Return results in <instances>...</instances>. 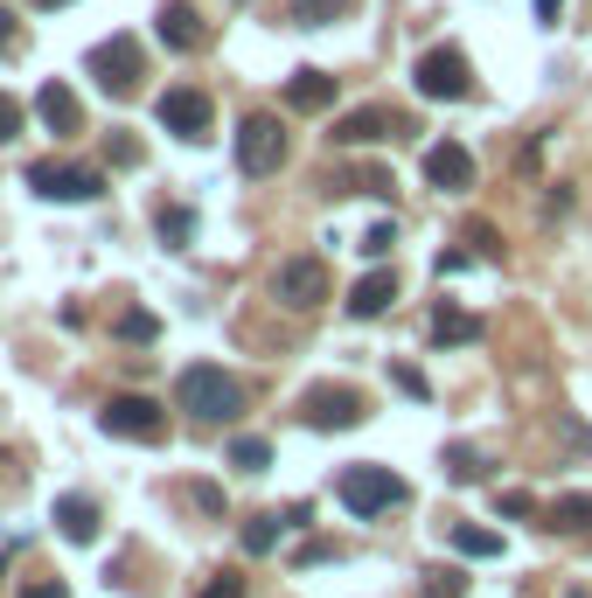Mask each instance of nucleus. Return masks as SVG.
Wrapping results in <instances>:
<instances>
[{"instance_id": "1a4fd4ad", "label": "nucleus", "mask_w": 592, "mask_h": 598, "mask_svg": "<svg viewBox=\"0 0 592 598\" xmlns=\"http://www.w3.org/2000/svg\"><path fill=\"white\" fill-rule=\"evenodd\" d=\"M272 300L293 306V314H314V306L328 300V265L321 257H287V265L272 272Z\"/></svg>"}, {"instance_id": "4be33fe9", "label": "nucleus", "mask_w": 592, "mask_h": 598, "mask_svg": "<svg viewBox=\"0 0 592 598\" xmlns=\"http://www.w3.org/2000/svg\"><path fill=\"white\" fill-rule=\"evenodd\" d=\"M342 14H355V0H293V21H307V29H328Z\"/></svg>"}, {"instance_id": "ea45409f", "label": "nucleus", "mask_w": 592, "mask_h": 598, "mask_svg": "<svg viewBox=\"0 0 592 598\" xmlns=\"http://www.w3.org/2000/svg\"><path fill=\"white\" fill-rule=\"evenodd\" d=\"M36 8H70V0H36Z\"/></svg>"}, {"instance_id": "72a5a7b5", "label": "nucleus", "mask_w": 592, "mask_h": 598, "mask_svg": "<svg viewBox=\"0 0 592 598\" xmlns=\"http://www.w3.org/2000/svg\"><path fill=\"white\" fill-rule=\"evenodd\" d=\"M21 598H70V591H63V578H29V585H21Z\"/></svg>"}, {"instance_id": "cd10ccee", "label": "nucleus", "mask_w": 592, "mask_h": 598, "mask_svg": "<svg viewBox=\"0 0 592 598\" xmlns=\"http://www.w3.org/2000/svg\"><path fill=\"white\" fill-rule=\"evenodd\" d=\"M391 383H398V389H404V397H419V404H425V397H432V383H425V376H419V369H411V362H391Z\"/></svg>"}, {"instance_id": "9d476101", "label": "nucleus", "mask_w": 592, "mask_h": 598, "mask_svg": "<svg viewBox=\"0 0 592 598\" xmlns=\"http://www.w3.org/2000/svg\"><path fill=\"white\" fill-rule=\"evenodd\" d=\"M210 119H217V105L202 98L195 84H174V91H161V125L174 140H210Z\"/></svg>"}, {"instance_id": "c9c22d12", "label": "nucleus", "mask_w": 592, "mask_h": 598, "mask_svg": "<svg viewBox=\"0 0 592 598\" xmlns=\"http://www.w3.org/2000/svg\"><path fill=\"white\" fill-rule=\"evenodd\" d=\"M195 508H210V515H223V487H210V480H202V487H195Z\"/></svg>"}, {"instance_id": "6e6552de", "label": "nucleus", "mask_w": 592, "mask_h": 598, "mask_svg": "<svg viewBox=\"0 0 592 598\" xmlns=\"http://www.w3.org/2000/svg\"><path fill=\"white\" fill-rule=\"evenodd\" d=\"M98 425H106L112 438H140V446H161L168 438V411L153 397H112L106 411H98Z\"/></svg>"}, {"instance_id": "2eb2a0df", "label": "nucleus", "mask_w": 592, "mask_h": 598, "mask_svg": "<svg viewBox=\"0 0 592 598\" xmlns=\"http://www.w3.org/2000/svg\"><path fill=\"white\" fill-rule=\"evenodd\" d=\"M153 21H161V42H168V49H195V42H202L195 0H161V14H153Z\"/></svg>"}, {"instance_id": "39448f33", "label": "nucleus", "mask_w": 592, "mask_h": 598, "mask_svg": "<svg viewBox=\"0 0 592 598\" xmlns=\"http://www.w3.org/2000/svg\"><path fill=\"white\" fill-rule=\"evenodd\" d=\"M411 84H419V98L460 105V98H474V70H468V57H460L453 42H440V49H425V57L411 63Z\"/></svg>"}, {"instance_id": "c85d7f7f", "label": "nucleus", "mask_w": 592, "mask_h": 598, "mask_svg": "<svg viewBox=\"0 0 592 598\" xmlns=\"http://www.w3.org/2000/svg\"><path fill=\"white\" fill-rule=\"evenodd\" d=\"M133 161H140L133 133H106V168H133Z\"/></svg>"}, {"instance_id": "20e7f679", "label": "nucleus", "mask_w": 592, "mask_h": 598, "mask_svg": "<svg viewBox=\"0 0 592 598\" xmlns=\"http://www.w3.org/2000/svg\"><path fill=\"white\" fill-rule=\"evenodd\" d=\"M370 418V397L363 389H349V383H314L300 397V425L307 432H355Z\"/></svg>"}, {"instance_id": "c756f323", "label": "nucleus", "mask_w": 592, "mask_h": 598, "mask_svg": "<svg viewBox=\"0 0 592 598\" xmlns=\"http://www.w3.org/2000/svg\"><path fill=\"white\" fill-rule=\"evenodd\" d=\"M189 230H195V223H189V210H161V237H168L174 251L189 244Z\"/></svg>"}, {"instance_id": "9b49d317", "label": "nucleus", "mask_w": 592, "mask_h": 598, "mask_svg": "<svg viewBox=\"0 0 592 598\" xmlns=\"http://www.w3.org/2000/svg\"><path fill=\"white\" fill-rule=\"evenodd\" d=\"M425 181H432V189H446V195L474 189V153L460 146V140H432L425 146Z\"/></svg>"}, {"instance_id": "f8f14e48", "label": "nucleus", "mask_w": 592, "mask_h": 598, "mask_svg": "<svg viewBox=\"0 0 592 598\" xmlns=\"http://www.w3.org/2000/svg\"><path fill=\"white\" fill-rule=\"evenodd\" d=\"M36 112L49 133H84V112H77V91L63 84V77H49V84L36 91Z\"/></svg>"}, {"instance_id": "aec40b11", "label": "nucleus", "mask_w": 592, "mask_h": 598, "mask_svg": "<svg viewBox=\"0 0 592 598\" xmlns=\"http://www.w3.org/2000/svg\"><path fill=\"white\" fill-rule=\"evenodd\" d=\"M279 529H287V515H251V523L238 529V543H244V550H251V557H265V550H272V543H279Z\"/></svg>"}, {"instance_id": "58836bf2", "label": "nucleus", "mask_w": 592, "mask_h": 598, "mask_svg": "<svg viewBox=\"0 0 592 598\" xmlns=\"http://www.w3.org/2000/svg\"><path fill=\"white\" fill-rule=\"evenodd\" d=\"M564 598H592V591H585V585H572V591H564Z\"/></svg>"}, {"instance_id": "0eeeda50", "label": "nucleus", "mask_w": 592, "mask_h": 598, "mask_svg": "<svg viewBox=\"0 0 592 598\" xmlns=\"http://www.w3.org/2000/svg\"><path fill=\"white\" fill-rule=\"evenodd\" d=\"M29 189L49 195V202H98V195H106V174L84 168V161H36Z\"/></svg>"}, {"instance_id": "e433bc0d", "label": "nucleus", "mask_w": 592, "mask_h": 598, "mask_svg": "<svg viewBox=\"0 0 592 598\" xmlns=\"http://www.w3.org/2000/svg\"><path fill=\"white\" fill-rule=\"evenodd\" d=\"M8 42H14V14H8V8H0V49H8Z\"/></svg>"}, {"instance_id": "bb28decb", "label": "nucleus", "mask_w": 592, "mask_h": 598, "mask_svg": "<svg viewBox=\"0 0 592 598\" xmlns=\"http://www.w3.org/2000/svg\"><path fill=\"white\" fill-rule=\"evenodd\" d=\"M468 244L488 257V265H495V257H502V230H495V223H468Z\"/></svg>"}, {"instance_id": "dca6fc26", "label": "nucleus", "mask_w": 592, "mask_h": 598, "mask_svg": "<svg viewBox=\"0 0 592 598\" xmlns=\"http://www.w3.org/2000/svg\"><path fill=\"white\" fill-rule=\"evenodd\" d=\"M287 105L293 112H328L334 105V77L328 70H293L287 77Z\"/></svg>"}, {"instance_id": "2f4dec72", "label": "nucleus", "mask_w": 592, "mask_h": 598, "mask_svg": "<svg viewBox=\"0 0 592 598\" xmlns=\"http://www.w3.org/2000/svg\"><path fill=\"white\" fill-rule=\"evenodd\" d=\"M21 133V98H8V91H0V146H8Z\"/></svg>"}, {"instance_id": "b1692460", "label": "nucleus", "mask_w": 592, "mask_h": 598, "mask_svg": "<svg viewBox=\"0 0 592 598\" xmlns=\"http://www.w3.org/2000/svg\"><path fill=\"white\" fill-rule=\"evenodd\" d=\"M453 550H460V557H502V536H495V529L460 523V529H453Z\"/></svg>"}, {"instance_id": "ddd939ff", "label": "nucleus", "mask_w": 592, "mask_h": 598, "mask_svg": "<svg viewBox=\"0 0 592 598\" xmlns=\"http://www.w3.org/2000/svg\"><path fill=\"white\" fill-rule=\"evenodd\" d=\"M391 133H398V119H391V112H377V105L334 119V146H377V140H391Z\"/></svg>"}, {"instance_id": "5701e85b", "label": "nucleus", "mask_w": 592, "mask_h": 598, "mask_svg": "<svg viewBox=\"0 0 592 598\" xmlns=\"http://www.w3.org/2000/svg\"><path fill=\"white\" fill-rule=\"evenodd\" d=\"M440 459H446V480H453V487H468V480H481V474H488V459H481L474 446H446Z\"/></svg>"}, {"instance_id": "4468645a", "label": "nucleus", "mask_w": 592, "mask_h": 598, "mask_svg": "<svg viewBox=\"0 0 592 598\" xmlns=\"http://www.w3.org/2000/svg\"><path fill=\"white\" fill-rule=\"evenodd\" d=\"M391 300H398V272H370V278H355V293H349V314L355 321H377V314H391Z\"/></svg>"}, {"instance_id": "6ab92c4d", "label": "nucleus", "mask_w": 592, "mask_h": 598, "mask_svg": "<svg viewBox=\"0 0 592 598\" xmlns=\"http://www.w3.org/2000/svg\"><path fill=\"white\" fill-rule=\"evenodd\" d=\"M544 515H551L558 536H592V494H558Z\"/></svg>"}, {"instance_id": "f3484780", "label": "nucleus", "mask_w": 592, "mask_h": 598, "mask_svg": "<svg viewBox=\"0 0 592 598\" xmlns=\"http://www.w3.org/2000/svg\"><path fill=\"white\" fill-rule=\"evenodd\" d=\"M474 334H481V321L468 314V306H453V300L432 306V342L440 348H460V342H474Z\"/></svg>"}, {"instance_id": "a878e982", "label": "nucleus", "mask_w": 592, "mask_h": 598, "mask_svg": "<svg viewBox=\"0 0 592 598\" xmlns=\"http://www.w3.org/2000/svg\"><path fill=\"white\" fill-rule=\"evenodd\" d=\"M153 334H161V321L140 314V306H133V314H119V342H153Z\"/></svg>"}, {"instance_id": "7ed1b4c3", "label": "nucleus", "mask_w": 592, "mask_h": 598, "mask_svg": "<svg viewBox=\"0 0 592 598\" xmlns=\"http://www.w3.org/2000/svg\"><path fill=\"white\" fill-rule=\"evenodd\" d=\"M334 494H342V508H349V515H363V523H370V515H391V508L411 501V487L391 474V466H349Z\"/></svg>"}, {"instance_id": "a211bd4d", "label": "nucleus", "mask_w": 592, "mask_h": 598, "mask_svg": "<svg viewBox=\"0 0 592 598\" xmlns=\"http://www.w3.org/2000/svg\"><path fill=\"white\" fill-rule=\"evenodd\" d=\"M57 529L70 543H98V501H84V494H63L57 501Z\"/></svg>"}, {"instance_id": "473e14b6", "label": "nucleus", "mask_w": 592, "mask_h": 598, "mask_svg": "<svg viewBox=\"0 0 592 598\" xmlns=\"http://www.w3.org/2000/svg\"><path fill=\"white\" fill-rule=\"evenodd\" d=\"M495 508H502V515H536V501H530V487H509V494H495Z\"/></svg>"}, {"instance_id": "393cba45", "label": "nucleus", "mask_w": 592, "mask_h": 598, "mask_svg": "<svg viewBox=\"0 0 592 598\" xmlns=\"http://www.w3.org/2000/svg\"><path fill=\"white\" fill-rule=\"evenodd\" d=\"M425 598H468V578H460L453 564H440V570H425Z\"/></svg>"}, {"instance_id": "412c9836", "label": "nucleus", "mask_w": 592, "mask_h": 598, "mask_svg": "<svg viewBox=\"0 0 592 598\" xmlns=\"http://www.w3.org/2000/svg\"><path fill=\"white\" fill-rule=\"evenodd\" d=\"M230 466H238V474H265L272 466V438H230Z\"/></svg>"}, {"instance_id": "f704fd0d", "label": "nucleus", "mask_w": 592, "mask_h": 598, "mask_svg": "<svg viewBox=\"0 0 592 598\" xmlns=\"http://www.w3.org/2000/svg\"><path fill=\"white\" fill-rule=\"evenodd\" d=\"M391 244H398V230H391V223H377V230H370V237H363V251H370V257H383V251H391Z\"/></svg>"}, {"instance_id": "f257e3e1", "label": "nucleus", "mask_w": 592, "mask_h": 598, "mask_svg": "<svg viewBox=\"0 0 592 598\" xmlns=\"http://www.w3.org/2000/svg\"><path fill=\"white\" fill-rule=\"evenodd\" d=\"M174 397H182L189 418H202V425H230V418L244 411V383L230 376V369H210V362H195V369H182Z\"/></svg>"}, {"instance_id": "423d86ee", "label": "nucleus", "mask_w": 592, "mask_h": 598, "mask_svg": "<svg viewBox=\"0 0 592 598\" xmlns=\"http://www.w3.org/2000/svg\"><path fill=\"white\" fill-rule=\"evenodd\" d=\"M287 153H293V140H287V125H279L272 112H251L238 125V168L244 174H279V168H287Z\"/></svg>"}, {"instance_id": "7c9ffc66", "label": "nucleus", "mask_w": 592, "mask_h": 598, "mask_svg": "<svg viewBox=\"0 0 592 598\" xmlns=\"http://www.w3.org/2000/svg\"><path fill=\"white\" fill-rule=\"evenodd\" d=\"M195 598H244V578H238V570H217V578L202 585Z\"/></svg>"}, {"instance_id": "4c0bfd02", "label": "nucleus", "mask_w": 592, "mask_h": 598, "mask_svg": "<svg viewBox=\"0 0 592 598\" xmlns=\"http://www.w3.org/2000/svg\"><path fill=\"white\" fill-rule=\"evenodd\" d=\"M536 14H544V21H558V14H564V0H536Z\"/></svg>"}, {"instance_id": "f03ea898", "label": "nucleus", "mask_w": 592, "mask_h": 598, "mask_svg": "<svg viewBox=\"0 0 592 598\" xmlns=\"http://www.w3.org/2000/svg\"><path fill=\"white\" fill-rule=\"evenodd\" d=\"M84 77H98V91L106 98H133L140 91V77H147V49H140V36H106L84 57Z\"/></svg>"}]
</instances>
